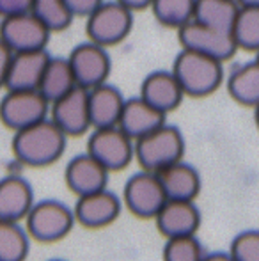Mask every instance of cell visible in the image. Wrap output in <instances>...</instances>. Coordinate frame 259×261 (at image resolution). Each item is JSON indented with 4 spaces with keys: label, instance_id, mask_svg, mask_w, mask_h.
Returning a JSON list of instances; mask_svg holds the SVG:
<instances>
[{
    "label": "cell",
    "instance_id": "obj_1",
    "mask_svg": "<svg viewBox=\"0 0 259 261\" xmlns=\"http://www.w3.org/2000/svg\"><path fill=\"white\" fill-rule=\"evenodd\" d=\"M68 135L52 119L18 130L13 139V153L16 160L28 167H46L63 156Z\"/></svg>",
    "mask_w": 259,
    "mask_h": 261
},
{
    "label": "cell",
    "instance_id": "obj_2",
    "mask_svg": "<svg viewBox=\"0 0 259 261\" xmlns=\"http://www.w3.org/2000/svg\"><path fill=\"white\" fill-rule=\"evenodd\" d=\"M172 73L180 80L187 96L206 98L224 82V61L181 48L174 61Z\"/></svg>",
    "mask_w": 259,
    "mask_h": 261
},
{
    "label": "cell",
    "instance_id": "obj_3",
    "mask_svg": "<svg viewBox=\"0 0 259 261\" xmlns=\"http://www.w3.org/2000/svg\"><path fill=\"white\" fill-rule=\"evenodd\" d=\"M185 137L178 126L163 123L156 130L135 141V158L146 171L158 172L183 160Z\"/></svg>",
    "mask_w": 259,
    "mask_h": 261
},
{
    "label": "cell",
    "instance_id": "obj_4",
    "mask_svg": "<svg viewBox=\"0 0 259 261\" xmlns=\"http://www.w3.org/2000/svg\"><path fill=\"white\" fill-rule=\"evenodd\" d=\"M75 222V212L63 201L57 199H45L34 203L28 215L25 217L28 234L43 244L63 240L73 229Z\"/></svg>",
    "mask_w": 259,
    "mask_h": 261
},
{
    "label": "cell",
    "instance_id": "obj_5",
    "mask_svg": "<svg viewBox=\"0 0 259 261\" xmlns=\"http://www.w3.org/2000/svg\"><path fill=\"white\" fill-rule=\"evenodd\" d=\"M133 11L119 0L103 2L87 16V36L93 43L112 46L121 43L130 34L133 25Z\"/></svg>",
    "mask_w": 259,
    "mask_h": 261
},
{
    "label": "cell",
    "instance_id": "obj_6",
    "mask_svg": "<svg viewBox=\"0 0 259 261\" xmlns=\"http://www.w3.org/2000/svg\"><path fill=\"white\" fill-rule=\"evenodd\" d=\"M87 153L100 160L108 171H123L135 158V141L121 126L94 128L87 141Z\"/></svg>",
    "mask_w": 259,
    "mask_h": 261
},
{
    "label": "cell",
    "instance_id": "obj_7",
    "mask_svg": "<svg viewBox=\"0 0 259 261\" xmlns=\"http://www.w3.org/2000/svg\"><path fill=\"white\" fill-rule=\"evenodd\" d=\"M50 101L39 89L7 91L0 101V121L7 128L18 132L46 119Z\"/></svg>",
    "mask_w": 259,
    "mask_h": 261
},
{
    "label": "cell",
    "instance_id": "obj_8",
    "mask_svg": "<svg viewBox=\"0 0 259 261\" xmlns=\"http://www.w3.org/2000/svg\"><path fill=\"white\" fill-rule=\"evenodd\" d=\"M126 208L140 219H155L156 213L167 203V192L158 174L142 169L126 181L123 192Z\"/></svg>",
    "mask_w": 259,
    "mask_h": 261
},
{
    "label": "cell",
    "instance_id": "obj_9",
    "mask_svg": "<svg viewBox=\"0 0 259 261\" xmlns=\"http://www.w3.org/2000/svg\"><path fill=\"white\" fill-rule=\"evenodd\" d=\"M178 39L181 48L194 50L220 61H227L240 50L233 32L210 27L197 20L188 21L187 25L178 29Z\"/></svg>",
    "mask_w": 259,
    "mask_h": 261
},
{
    "label": "cell",
    "instance_id": "obj_10",
    "mask_svg": "<svg viewBox=\"0 0 259 261\" xmlns=\"http://www.w3.org/2000/svg\"><path fill=\"white\" fill-rule=\"evenodd\" d=\"M50 38V29L32 13L7 16L0 23V39L13 52L43 50Z\"/></svg>",
    "mask_w": 259,
    "mask_h": 261
},
{
    "label": "cell",
    "instance_id": "obj_11",
    "mask_svg": "<svg viewBox=\"0 0 259 261\" xmlns=\"http://www.w3.org/2000/svg\"><path fill=\"white\" fill-rule=\"evenodd\" d=\"M52 121L64 132L68 137H76L89 130L91 112H89V89L82 86L73 87L69 93L55 100L50 109Z\"/></svg>",
    "mask_w": 259,
    "mask_h": 261
},
{
    "label": "cell",
    "instance_id": "obj_12",
    "mask_svg": "<svg viewBox=\"0 0 259 261\" xmlns=\"http://www.w3.org/2000/svg\"><path fill=\"white\" fill-rule=\"evenodd\" d=\"M73 75L78 86L85 89H93L105 84L108 73H110V57H108L105 46L98 43H82L69 55Z\"/></svg>",
    "mask_w": 259,
    "mask_h": 261
},
{
    "label": "cell",
    "instance_id": "obj_13",
    "mask_svg": "<svg viewBox=\"0 0 259 261\" xmlns=\"http://www.w3.org/2000/svg\"><path fill=\"white\" fill-rule=\"evenodd\" d=\"M76 222L89 229H100L112 224L121 213V199L114 192L103 189L98 192H91L85 196H78L73 208Z\"/></svg>",
    "mask_w": 259,
    "mask_h": 261
},
{
    "label": "cell",
    "instance_id": "obj_14",
    "mask_svg": "<svg viewBox=\"0 0 259 261\" xmlns=\"http://www.w3.org/2000/svg\"><path fill=\"white\" fill-rule=\"evenodd\" d=\"M108 174L110 171L100 160H96L91 153H83L68 162L64 181L68 189L78 197L107 189Z\"/></svg>",
    "mask_w": 259,
    "mask_h": 261
},
{
    "label": "cell",
    "instance_id": "obj_15",
    "mask_svg": "<svg viewBox=\"0 0 259 261\" xmlns=\"http://www.w3.org/2000/svg\"><path fill=\"white\" fill-rule=\"evenodd\" d=\"M155 224L165 238L195 234L200 227V212L194 201L167 199L162 210L156 213Z\"/></svg>",
    "mask_w": 259,
    "mask_h": 261
},
{
    "label": "cell",
    "instance_id": "obj_16",
    "mask_svg": "<svg viewBox=\"0 0 259 261\" xmlns=\"http://www.w3.org/2000/svg\"><path fill=\"white\" fill-rule=\"evenodd\" d=\"M140 96L148 103L162 110L163 114H169L181 105L187 94H185L183 87L172 73V69L170 71L160 69V71L149 73L144 79L140 86Z\"/></svg>",
    "mask_w": 259,
    "mask_h": 261
},
{
    "label": "cell",
    "instance_id": "obj_17",
    "mask_svg": "<svg viewBox=\"0 0 259 261\" xmlns=\"http://www.w3.org/2000/svg\"><path fill=\"white\" fill-rule=\"evenodd\" d=\"M48 61L50 57L45 48L31 50V52H14L6 80L7 91L39 89Z\"/></svg>",
    "mask_w": 259,
    "mask_h": 261
},
{
    "label": "cell",
    "instance_id": "obj_18",
    "mask_svg": "<svg viewBox=\"0 0 259 261\" xmlns=\"http://www.w3.org/2000/svg\"><path fill=\"white\" fill-rule=\"evenodd\" d=\"M34 206V190L25 178L16 174L0 179V220L21 222Z\"/></svg>",
    "mask_w": 259,
    "mask_h": 261
},
{
    "label": "cell",
    "instance_id": "obj_19",
    "mask_svg": "<svg viewBox=\"0 0 259 261\" xmlns=\"http://www.w3.org/2000/svg\"><path fill=\"white\" fill-rule=\"evenodd\" d=\"M165 116L167 114L148 103L142 96L130 98L126 100L118 126H121L133 141H137V139L148 135L149 132L162 126L165 123Z\"/></svg>",
    "mask_w": 259,
    "mask_h": 261
},
{
    "label": "cell",
    "instance_id": "obj_20",
    "mask_svg": "<svg viewBox=\"0 0 259 261\" xmlns=\"http://www.w3.org/2000/svg\"><path fill=\"white\" fill-rule=\"evenodd\" d=\"M126 100L114 86L101 84L89 89V112L93 128L118 126Z\"/></svg>",
    "mask_w": 259,
    "mask_h": 261
},
{
    "label": "cell",
    "instance_id": "obj_21",
    "mask_svg": "<svg viewBox=\"0 0 259 261\" xmlns=\"http://www.w3.org/2000/svg\"><path fill=\"white\" fill-rule=\"evenodd\" d=\"M169 199L195 201L200 192V174L194 165L180 160L156 172Z\"/></svg>",
    "mask_w": 259,
    "mask_h": 261
},
{
    "label": "cell",
    "instance_id": "obj_22",
    "mask_svg": "<svg viewBox=\"0 0 259 261\" xmlns=\"http://www.w3.org/2000/svg\"><path fill=\"white\" fill-rule=\"evenodd\" d=\"M227 91L236 103L256 109L259 105V57L233 69L227 79Z\"/></svg>",
    "mask_w": 259,
    "mask_h": 261
},
{
    "label": "cell",
    "instance_id": "obj_23",
    "mask_svg": "<svg viewBox=\"0 0 259 261\" xmlns=\"http://www.w3.org/2000/svg\"><path fill=\"white\" fill-rule=\"evenodd\" d=\"M242 4L238 0H195L194 20L220 31L233 32Z\"/></svg>",
    "mask_w": 259,
    "mask_h": 261
},
{
    "label": "cell",
    "instance_id": "obj_24",
    "mask_svg": "<svg viewBox=\"0 0 259 261\" xmlns=\"http://www.w3.org/2000/svg\"><path fill=\"white\" fill-rule=\"evenodd\" d=\"M78 84H76L68 59H50L45 73H43L41 84H39V91H41L43 96L50 103H53V101L59 100L61 96H64L66 93H69Z\"/></svg>",
    "mask_w": 259,
    "mask_h": 261
},
{
    "label": "cell",
    "instance_id": "obj_25",
    "mask_svg": "<svg viewBox=\"0 0 259 261\" xmlns=\"http://www.w3.org/2000/svg\"><path fill=\"white\" fill-rule=\"evenodd\" d=\"M28 249V231L20 222L0 220V261H25Z\"/></svg>",
    "mask_w": 259,
    "mask_h": 261
},
{
    "label": "cell",
    "instance_id": "obj_26",
    "mask_svg": "<svg viewBox=\"0 0 259 261\" xmlns=\"http://www.w3.org/2000/svg\"><path fill=\"white\" fill-rule=\"evenodd\" d=\"M151 9L158 23L178 31L194 20L195 0H153Z\"/></svg>",
    "mask_w": 259,
    "mask_h": 261
},
{
    "label": "cell",
    "instance_id": "obj_27",
    "mask_svg": "<svg viewBox=\"0 0 259 261\" xmlns=\"http://www.w3.org/2000/svg\"><path fill=\"white\" fill-rule=\"evenodd\" d=\"M233 36L238 48L259 54V7H240L235 27H233Z\"/></svg>",
    "mask_w": 259,
    "mask_h": 261
},
{
    "label": "cell",
    "instance_id": "obj_28",
    "mask_svg": "<svg viewBox=\"0 0 259 261\" xmlns=\"http://www.w3.org/2000/svg\"><path fill=\"white\" fill-rule=\"evenodd\" d=\"M31 13L36 14L50 29V32L64 31L73 20V13L68 9L64 0H34Z\"/></svg>",
    "mask_w": 259,
    "mask_h": 261
},
{
    "label": "cell",
    "instance_id": "obj_29",
    "mask_svg": "<svg viewBox=\"0 0 259 261\" xmlns=\"http://www.w3.org/2000/svg\"><path fill=\"white\" fill-rule=\"evenodd\" d=\"M204 247L195 234L167 238L163 245V261H203Z\"/></svg>",
    "mask_w": 259,
    "mask_h": 261
},
{
    "label": "cell",
    "instance_id": "obj_30",
    "mask_svg": "<svg viewBox=\"0 0 259 261\" xmlns=\"http://www.w3.org/2000/svg\"><path fill=\"white\" fill-rule=\"evenodd\" d=\"M235 261H259V229L236 234L229 249Z\"/></svg>",
    "mask_w": 259,
    "mask_h": 261
},
{
    "label": "cell",
    "instance_id": "obj_31",
    "mask_svg": "<svg viewBox=\"0 0 259 261\" xmlns=\"http://www.w3.org/2000/svg\"><path fill=\"white\" fill-rule=\"evenodd\" d=\"M34 0H0V16H14V14L31 13Z\"/></svg>",
    "mask_w": 259,
    "mask_h": 261
},
{
    "label": "cell",
    "instance_id": "obj_32",
    "mask_svg": "<svg viewBox=\"0 0 259 261\" xmlns=\"http://www.w3.org/2000/svg\"><path fill=\"white\" fill-rule=\"evenodd\" d=\"M64 4L73 13V16H89L103 4V0H64Z\"/></svg>",
    "mask_w": 259,
    "mask_h": 261
},
{
    "label": "cell",
    "instance_id": "obj_33",
    "mask_svg": "<svg viewBox=\"0 0 259 261\" xmlns=\"http://www.w3.org/2000/svg\"><path fill=\"white\" fill-rule=\"evenodd\" d=\"M14 52L0 39V87H6L7 73H9V66L13 61Z\"/></svg>",
    "mask_w": 259,
    "mask_h": 261
},
{
    "label": "cell",
    "instance_id": "obj_34",
    "mask_svg": "<svg viewBox=\"0 0 259 261\" xmlns=\"http://www.w3.org/2000/svg\"><path fill=\"white\" fill-rule=\"evenodd\" d=\"M119 2L125 4L131 11H140V9H146V7H151L153 0H119Z\"/></svg>",
    "mask_w": 259,
    "mask_h": 261
},
{
    "label": "cell",
    "instance_id": "obj_35",
    "mask_svg": "<svg viewBox=\"0 0 259 261\" xmlns=\"http://www.w3.org/2000/svg\"><path fill=\"white\" fill-rule=\"evenodd\" d=\"M203 261H235L231 252H213V254H206Z\"/></svg>",
    "mask_w": 259,
    "mask_h": 261
},
{
    "label": "cell",
    "instance_id": "obj_36",
    "mask_svg": "<svg viewBox=\"0 0 259 261\" xmlns=\"http://www.w3.org/2000/svg\"><path fill=\"white\" fill-rule=\"evenodd\" d=\"M242 6H252V7H259V0H238Z\"/></svg>",
    "mask_w": 259,
    "mask_h": 261
},
{
    "label": "cell",
    "instance_id": "obj_37",
    "mask_svg": "<svg viewBox=\"0 0 259 261\" xmlns=\"http://www.w3.org/2000/svg\"><path fill=\"white\" fill-rule=\"evenodd\" d=\"M254 121H256V126L259 128V105L254 109Z\"/></svg>",
    "mask_w": 259,
    "mask_h": 261
},
{
    "label": "cell",
    "instance_id": "obj_38",
    "mask_svg": "<svg viewBox=\"0 0 259 261\" xmlns=\"http://www.w3.org/2000/svg\"><path fill=\"white\" fill-rule=\"evenodd\" d=\"M50 261H64V259H50Z\"/></svg>",
    "mask_w": 259,
    "mask_h": 261
},
{
    "label": "cell",
    "instance_id": "obj_39",
    "mask_svg": "<svg viewBox=\"0 0 259 261\" xmlns=\"http://www.w3.org/2000/svg\"><path fill=\"white\" fill-rule=\"evenodd\" d=\"M257 57H259V55H257Z\"/></svg>",
    "mask_w": 259,
    "mask_h": 261
}]
</instances>
